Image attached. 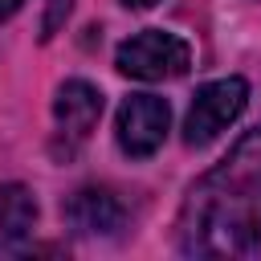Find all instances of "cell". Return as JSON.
Wrapping results in <instances>:
<instances>
[{"mask_svg":"<svg viewBox=\"0 0 261 261\" xmlns=\"http://www.w3.org/2000/svg\"><path fill=\"white\" fill-rule=\"evenodd\" d=\"M175 245L188 257H249L261 249V126L204 171L175 216Z\"/></svg>","mask_w":261,"mask_h":261,"instance_id":"6da1fadb","label":"cell"},{"mask_svg":"<svg viewBox=\"0 0 261 261\" xmlns=\"http://www.w3.org/2000/svg\"><path fill=\"white\" fill-rule=\"evenodd\" d=\"M122 4H126V8H155L159 0H122Z\"/></svg>","mask_w":261,"mask_h":261,"instance_id":"30bf717a","label":"cell"},{"mask_svg":"<svg viewBox=\"0 0 261 261\" xmlns=\"http://www.w3.org/2000/svg\"><path fill=\"white\" fill-rule=\"evenodd\" d=\"M114 65L122 77H139V82H171L184 77L192 65V49L184 37L163 33V29H143L135 37H126L114 53Z\"/></svg>","mask_w":261,"mask_h":261,"instance_id":"7a4b0ae2","label":"cell"},{"mask_svg":"<svg viewBox=\"0 0 261 261\" xmlns=\"http://www.w3.org/2000/svg\"><path fill=\"white\" fill-rule=\"evenodd\" d=\"M69 8H73V0H49V8H45V20H41V37H45V41L57 33V24L69 16Z\"/></svg>","mask_w":261,"mask_h":261,"instance_id":"ba28073f","label":"cell"},{"mask_svg":"<svg viewBox=\"0 0 261 261\" xmlns=\"http://www.w3.org/2000/svg\"><path fill=\"white\" fill-rule=\"evenodd\" d=\"M167 126H171V106H167V98L130 94V98L118 106V118H114L118 151L130 155V159H147V155H155V151L163 147Z\"/></svg>","mask_w":261,"mask_h":261,"instance_id":"277c9868","label":"cell"},{"mask_svg":"<svg viewBox=\"0 0 261 261\" xmlns=\"http://www.w3.org/2000/svg\"><path fill=\"white\" fill-rule=\"evenodd\" d=\"M20 4H24V0H0V24H4L12 12H20Z\"/></svg>","mask_w":261,"mask_h":261,"instance_id":"9c48e42d","label":"cell"},{"mask_svg":"<svg viewBox=\"0 0 261 261\" xmlns=\"http://www.w3.org/2000/svg\"><path fill=\"white\" fill-rule=\"evenodd\" d=\"M249 106V82L245 77H216L204 82L188 106L184 118V143L188 147H208L212 139H220V130H228L241 110Z\"/></svg>","mask_w":261,"mask_h":261,"instance_id":"3957f363","label":"cell"},{"mask_svg":"<svg viewBox=\"0 0 261 261\" xmlns=\"http://www.w3.org/2000/svg\"><path fill=\"white\" fill-rule=\"evenodd\" d=\"M61 220L73 237H118L126 224V208L118 204V196H110L106 188H77L65 204H61Z\"/></svg>","mask_w":261,"mask_h":261,"instance_id":"5b68a950","label":"cell"},{"mask_svg":"<svg viewBox=\"0 0 261 261\" xmlns=\"http://www.w3.org/2000/svg\"><path fill=\"white\" fill-rule=\"evenodd\" d=\"M37 228V196L24 184H0V249H16Z\"/></svg>","mask_w":261,"mask_h":261,"instance_id":"52a82bcc","label":"cell"},{"mask_svg":"<svg viewBox=\"0 0 261 261\" xmlns=\"http://www.w3.org/2000/svg\"><path fill=\"white\" fill-rule=\"evenodd\" d=\"M53 118H57V130L65 143H86L102 118V90L82 82V77L61 82L57 98H53Z\"/></svg>","mask_w":261,"mask_h":261,"instance_id":"8992f818","label":"cell"}]
</instances>
